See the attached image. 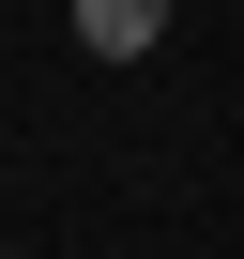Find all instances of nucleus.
I'll return each instance as SVG.
<instances>
[{"label": "nucleus", "mask_w": 244, "mask_h": 259, "mask_svg": "<svg viewBox=\"0 0 244 259\" xmlns=\"http://www.w3.org/2000/svg\"><path fill=\"white\" fill-rule=\"evenodd\" d=\"M76 46L92 61H153L168 46V0H76Z\"/></svg>", "instance_id": "1"}]
</instances>
